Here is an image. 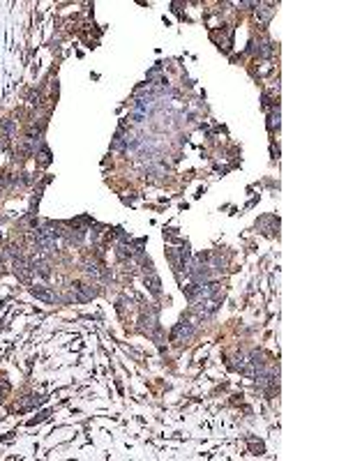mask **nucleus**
<instances>
[{"label": "nucleus", "mask_w": 346, "mask_h": 461, "mask_svg": "<svg viewBox=\"0 0 346 461\" xmlns=\"http://www.w3.org/2000/svg\"><path fill=\"white\" fill-rule=\"evenodd\" d=\"M194 337H196V323H192L187 318H182V321L171 330V342L180 344V346H182V344H190Z\"/></svg>", "instance_id": "obj_1"}, {"label": "nucleus", "mask_w": 346, "mask_h": 461, "mask_svg": "<svg viewBox=\"0 0 346 461\" xmlns=\"http://www.w3.org/2000/svg\"><path fill=\"white\" fill-rule=\"evenodd\" d=\"M12 265H14V275L18 277V282L26 284V286H32V268H30V261L21 254V256H14L12 258Z\"/></svg>", "instance_id": "obj_2"}, {"label": "nucleus", "mask_w": 346, "mask_h": 461, "mask_svg": "<svg viewBox=\"0 0 346 461\" xmlns=\"http://www.w3.org/2000/svg\"><path fill=\"white\" fill-rule=\"evenodd\" d=\"M72 293H74V300H76V302H88V300H92L97 295V288H92L86 282H74Z\"/></svg>", "instance_id": "obj_3"}, {"label": "nucleus", "mask_w": 346, "mask_h": 461, "mask_svg": "<svg viewBox=\"0 0 346 461\" xmlns=\"http://www.w3.org/2000/svg\"><path fill=\"white\" fill-rule=\"evenodd\" d=\"M30 293L35 295L37 300H42V302H48V305H58L60 302L58 293L48 286H30Z\"/></svg>", "instance_id": "obj_4"}, {"label": "nucleus", "mask_w": 346, "mask_h": 461, "mask_svg": "<svg viewBox=\"0 0 346 461\" xmlns=\"http://www.w3.org/2000/svg\"><path fill=\"white\" fill-rule=\"evenodd\" d=\"M256 18L261 21V23H268L270 18H272V14H274V9H272V2H256Z\"/></svg>", "instance_id": "obj_5"}, {"label": "nucleus", "mask_w": 346, "mask_h": 461, "mask_svg": "<svg viewBox=\"0 0 346 461\" xmlns=\"http://www.w3.org/2000/svg\"><path fill=\"white\" fill-rule=\"evenodd\" d=\"M30 268H32V272H35V275L42 277V279H48V277H51L48 263H46V261H42L40 256H37V258H30Z\"/></svg>", "instance_id": "obj_6"}, {"label": "nucleus", "mask_w": 346, "mask_h": 461, "mask_svg": "<svg viewBox=\"0 0 346 461\" xmlns=\"http://www.w3.org/2000/svg\"><path fill=\"white\" fill-rule=\"evenodd\" d=\"M42 231H44V233H46L51 240L65 238V231H62V226H60V224H56V222H44V224H42Z\"/></svg>", "instance_id": "obj_7"}, {"label": "nucleus", "mask_w": 346, "mask_h": 461, "mask_svg": "<svg viewBox=\"0 0 346 461\" xmlns=\"http://www.w3.org/2000/svg\"><path fill=\"white\" fill-rule=\"evenodd\" d=\"M81 270H84L88 277H92V279H100V277L104 275V272H102V265L97 263V261H90V258L81 263Z\"/></svg>", "instance_id": "obj_8"}, {"label": "nucleus", "mask_w": 346, "mask_h": 461, "mask_svg": "<svg viewBox=\"0 0 346 461\" xmlns=\"http://www.w3.org/2000/svg\"><path fill=\"white\" fill-rule=\"evenodd\" d=\"M146 286H148V291L152 295H160L162 293V282H160V277H157L155 272H150V275L146 277Z\"/></svg>", "instance_id": "obj_9"}, {"label": "nucleus", "mask_w": 346, "mask_h": 461, "mask_svg": "<svg viewBox=\"0 0 346 461\" xmlns=\"http://www.w3.org/2000/svg\"><path fill=\"white\" fill-rule=\"evenodd\" d=\"M122 132H125V129H120V132L114 136V141H111V150H116V152H125L127 150V141H125V136H122Z\"/></svg>", "instance_id": "obj_10"}, {"label": "nucleus", "mask_w": 346, "mask_h": 461, "mask_svg": "<svg viewBox=\"0 0 346 461\" xmlns=\"http://www.w3.org/2000/svg\"><path fill=\"white\" fill-rule=\"evenodd\" d=\"M268 129H270V132L280 129V106L270 111V115H268Z\"/></svg>", "instance_id": "obj_11"}, {"label": "nucleus", "mask_w": 346, "mask_h": 461, "mask_svg": "<svg viewBox=\"0 0 346 461\" xmlns=\"http://www.w3.org/2000/svg\"><path fill=\"white\" fill-rule=\"evenodd\" d=\"M0 132H2V136H12L14 132H16V125H14V120H0Z\"/></svg>", "instance_id": "obj_12"}, {"label": "nucleus", "mask_w": 346, "mask_h": 461, "mask_svg": "<svg viewBox=\"0 0 346 461\" xmlns=\"http://www.w3.org/2000/svg\"><path fill=\"white\" fill-rule=\"evenodd\" d=\"M250 445H252V450H254V455H263V443H256L254 438H250Z\"/></svg>", "instance_id": "obj_13"}]
</instances>
